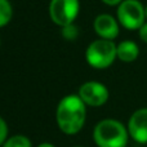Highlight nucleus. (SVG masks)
Masks as SVG:
<instances>
[{
  "label": "nucleus",
  "mask_w": 147,
  "mask_h": 147,
  "mask_svg": "<svg viewBox=\"0 0 147 147\" xmlns=\"http://www.w3.org/2000/svg\"><path fill=\"white\" fill-rule=\"evenodd\" d=\"M86 119V105L78 94H69L59 101L56 110V121L59 130L72 136L83 129Z\"/></svg>",
  "instance_id": "obj_1"
},
{
  "label": "nucleus",
  "mask_w": 147,
  "mask_h": 147,
  "mask_svg": "<svg viewBox=\"0 0 147 147\" xmlns=\"http://www.w3.org/2000/svg\"><path fill=\"white\" fill-rule=\"evenodd\" d=\"M93 140L98 147H127L129 132L119 120L103 119L94 127Z\"/></svg>",
  "instance_id": "obj_2"
},
{
  "label": "nucleus",
  "mask_w": 147,
  "mask_h": 147,
  "mask_svg": "<svg viewBox=\"0 0 147 147\" xmlns=\"http://www.w3.org/2000/svg\"><path fill=\"white\" fill-rule=\"evenodd\" d=\"M116 58V44L112 40L97 39L89 44L85 51V59L88 65L97 70L110 67Z\"/></svg>",
  "instance_id": "obj_3"
},
{
  "label": "nucleus",
  "mask_w": 147,
  "mask_h": 147,
  "mask_svg": "<svg viewBox=\"0 0 147 147\" xmlns=\"http://www.w3.org/2000/svg\"><path fill=\"white\" fill-rule=\"evenodd\" d=\"M117 21L127 30H140L146 22L145 5L140 0H123L117 5Z\"/></svg>",
  "instance_id": "obj_4"
},
{
  "label": "nucleus",
  "mask_w": 147,
  "mask_h": 147,
  "mask_svg": "<svg viewBox=\"0 0 147 147\" xmlns=\"http://www.w3.org/2000/svg\"><path fill=\"white\" fill-rule=\"evenodd\" d=\"M80 10L79 0H51L49 17L57 26H67L74 23Z\"/></svg>",
  "instance_id": "obj_5"
},
{
  "label": "nucleus",
  "mask_w": 147,
  "mask_h": 147,
  "mask_svg": "<svg viewBox=\"0 0 147 147\" xmlns=\"http://www.w3.org/2000/svg\"><path fill=\"white\" fill-rule=\"evenodd\" d=\"M78 96L89 107H101L109 101V89L99 81H85L79 88Z\"/></svg>",
  "instance_id": "obj_6"
},
{
  "label": "nucleus",
  "mask_w": 147,
  "mask_h": 147,
  "mask_svg": "<svg viewBox=\"0 0 147 147\" xmlns=\"http://www.w3.org/2000/svg\"><path fill=\"white\" fill-rule=\"evenodd\" d=\"M128 132L133 141L147 145V107L136 110L128 120Z\"/></svg>",
  "instance_id": "obj_7"
},
{
  "label": "nucleus",
  "mask_w": 147,
  "mask_h": 147,
  "mask_svg": "<svg viewBox=\"0 0 147 147\" xmlns=\"http://www.w3.org/2000/svg\"><path fill=\"white\" fill-rule=\"evenodd\" d=\"M119 21L111 14H98L94 20L93 27L96 34L99 36V39L106 40H114L119 35Z\"/></svg>",
  "instance_id": "obj_8"
},
{
  "label": "nucleus",
  "mask_w": 147,
  "mask_h": 147,
  "mask_svg": "<svg viewBox=\"0 0 147 147\" xmlns=\"http://www.w3.org/2000/svg\"><path fill=\"white\" fill-rule=\"evenodd\" d=\"M116 54L121 62L130 63L140 56V47L133 40H123L116 45Z\"/></svg>",
  "instance_id": "obj_9"
},
{
  "label": "nucleus",
  "mask_w": 147,
  "mask_h": 147,
  "mask_svg": "<svg viewBox=\"0 0 147 147\" xmlns=\"http://www.w3.org/2000/svg\"><path fill=\"white\" fill-rule=\"evenodd\" d=\"M13 16V8L9 0H0V28L10 22Z\"/></svg>",
  "instance_id": "obj_10"
},
{
  "label": "nucleus",
  "mask_w": 147,
  "mask_h": 147,
  "mask_svg": "<svg viewBox=\"0 0 147 147\" xmlns=\"http://www.w3.org/2000/svg\"><path fill=\"white\" fill-rule=\"evenodd\" d=\"M1 147H32V143L28 140V137L23 134H16L12 137H8Z\"/></svg>",
  "instance_id": "obj_11"
},
{
  "label": "nucleus",
  "mask_w": 147,
  "mask_h": 147,
  "mask_svg": "<svg viewBox=\"0 0 147 147\" xmlns=\"http://www.w3.org/2000/svg\"><path fill=\"white\" fill-rule=\"evenodd\" d=\"M78 35H79L78 27H76L74 23L62 27V36H63L66 40H74V39L78 38Z\"/></svg>",
  "instance_id": "obj_12"
},
{
  "label": "nucleus",
  "mask_w": 147,
  "mask_h": 147,
  "mask_svg": "<svg viewBox=\"0 0 147 147\" xmlns=\"http://www.w3.org/2000/svg\"><path fill=\"white\" fill-rule=\"evenodd\" d=\"M8 125L5 123V120L0 116V147L4 145V142L8 140Z\"/></svg>",
  "instance_id": "obj_13"
},
{
  "label": "nucleus",
  "mask_w": 147,
  "mask_h": 147,
  "mask_svg": "<svg viewBox=\"0 0 147 147\" xmlns=\"http://www.w3.org/2000/svg\"><path fill=\"white\" fill-rule=\"evenodd\" d=\"M138 35H140V39L143 41V43L147 44V22H145L142 25V27L138 30Z\"/></svg>",
  "instance_id": "obj_14"
},
{
  "label": "nucleus",
  "mask_w": 147,
  "mask_h": 147,
  "mask_svg": "<svg viewBox=\"0 0 147 147\" xmlns=\"http://www.w3.org/2000/svg\"><path fill=\"white\" fill-rule=\"evenodd\" d=\"M101 1L103 3V4L109 5V7H117L123 0H101Z\"/></svg>",
  "instance_id": "obj_15"
},
{
  "label": "nucleus",
  "mask_w": 147,
  "mask_h": 147,
  "mask_svg": "<svg viewBox=\"0 0 147 147\" xmlns=\"http://www.w3.org/2000/svg\"><path fill=\"white\" fill-rule=\"evenodd\" d=\"M38 147H56V146L52 145V143H49V142H43V143H40Z\"/></svg>",
  "instance_id": "obj_16"
},
{
  "label": "nucleus",
  "mask_w": 147,
  "mask_h": 147,
  "mask_svg": "<svg viewBox=\"0 0 147 147\" xmlns=\"http://www.w3.org/2000/svg\"><path fill=\"white\" fill-rule=\"evenodd\" d=\"M145 14H146V20H147V5L145 7Z\"/></svg>",
  "instance_id": "obj_17"
},
{
  "label": "nucleus",
  "mask_w": 147,
  "mask_h": 147,
  "mask_svg": "<svg viewBox=\"0 0 147 147\" xmlns=\"http://www.w3.org/2000/svg\"><path fill=\"white\" fill-rule=\"evenodd\" d=\"M76 147H81V146H76Z\"/></svg>",
  "instance_id": "obj_18"
}]
</instances>
